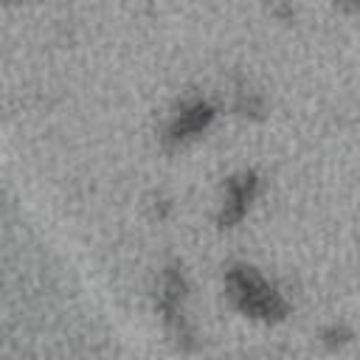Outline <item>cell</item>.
Masks as SVG:
<instances>
[{"label": "cell", "instance_id": "obj_1", "mask_svg": "<svg viewBox=\"0 0 360 360\" xmlns=\"http://www.w3.org/2000/svg\"><path fill=\"white\" fill-rule=\"evenodd\" d=\"M228 290H231L236 307L242 312H248L250 318L278 321L287 312V301L281 298V292L264 276H259L253 267H233L228 273Z\"/></svg>", "mask_w": 360, "mask_h": 360}, {"label": "cell", "instance_id": "obj_2", "mask_svg": "<svg viewBox=\"0 0 360 360\" xmlns=\"http://www.w3.org/2000/svg\"><path fill=\"white\" fill-rule=\"evenodd\" d=\"M256 186L259 183H256L253 174H239V177H233L228 183L225 202H222V217H219L222 225H233L248 214V208H250V202L256 197Z\"/></svg>", "mask_w": 360, "mask_h": 360}, {"label": "cell", "instance_id": "obj_3", "mask_svg": "<svg viewBox=\"0 0 360 360\" xmlns=\"http://www.w3.org/2000/svg\"><path fill=\"white\" fill-rule=\"evenodd\" d=\"M211 118H214L211 104H205V101H191V104H186V107L174 115V121L169 124V141L183 143V141L200 135V132L211 124Z\"/></svg>", "mask_w": 360, "mask_h": 360}, {"label": "cell", "instance_id": "obj_4", "mask_svg": "<svg viewBox=\"0 0 360 360\" xmlns=\"http://www.w3.org/2000/svg\"><path fill=\"white\" fill-rule=\"evenodd\" d=\"M335 3L346 11H360V0H335Z\"/></svg>", "mask_w": 360, "mask_h": 360}]
</instances>
